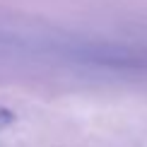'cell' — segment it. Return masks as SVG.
Wrapping results in <instances>:
<instances>
[{
	"label": "cell",
	"mask_w": 147,
	"mask_h": 147,
	"mask_svg": "<svg viewBox=\"0 0 147 147\" xmlns=\"http://www.w3.org/2000/svg\"><path fill=\"white\" fill-rule=\"evenodd\" d=\"M12 123H15V113H12L10 109L0 106V130H5V128H10Z\"/></svg>",
	"instance_id": "6da1fadb"
}]
</instances>
